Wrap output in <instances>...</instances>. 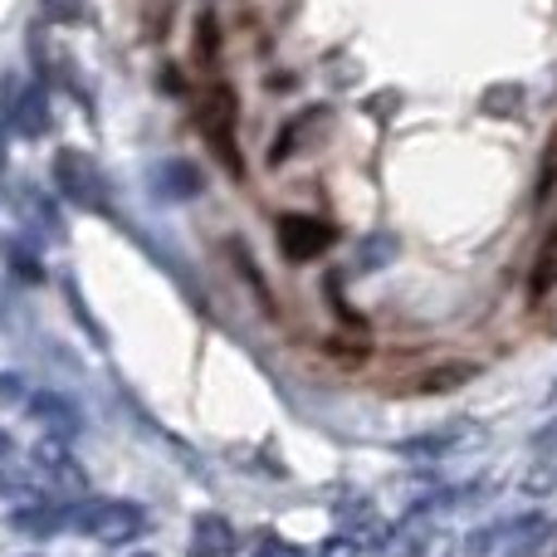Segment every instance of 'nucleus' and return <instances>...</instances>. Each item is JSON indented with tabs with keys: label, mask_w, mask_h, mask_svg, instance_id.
<instances>
[{
	"label": "nucleus",
	"mask_w": 557,
	"mask_h": 557,
	"mask_svg": "<svg viewBox=\"0 0 557 557\" xmlns=\"http://www.w3.org/2000/svg\"><path fill=\"white\" fill-rule=\"evenodd\" d=\"M69 519L94 543H103V548H123V543L147 533V513H143V504H133V499H94V504H84V509H74Z\"/></svg>",
	"instance_id": "f257e3e1"
},
{
	"label": "nucleus",
	"mask_w": 557,
	"mask_h": 557,
	"mask_svg": "<svg viewBox=\"0 0 557 557\" xmlns=\"http://www.w3.org/2000/svg\"><path fill=\"white\" fill-rule=\"evenodd\" d=\"M54 186L78 206H103V176L84 152H59L54 157Z\"/></svg>",
	"instance_id": "f03ea898"
},
{
	"label": "nucleus",
	"mask_w": 557,
	"mask_h": 557,
	"mask_svg": "<svg viewBox=\"0 0 557 557\" xmlns=\"http://www.w3.org/2000/svg\"><path fill=\"white\" fill-rule=\"evenodd\" d=\"M278 245H284L288 260H313L333 245V225L313 221V215H284L278 221Z\"/></svg>",
	"instance_id": "7ed1b4c3"
},
{
	"label": "nucleus",
	"mask_w": 557,
	"mask_h": 557,
	"mask_svg": "<svg viewBox=\"0 0 557 557\" xmlns=\"http://www.w3.org/2000/svg\"><path fill=\"white\" fill-rule=\"evenodd\" d=\"M206 133H211L215 152L231 172H240V152H235V94L231 88H211V103H206Z\"/></svg>",
	"instance_id": "20e7f679"
},
{
	"label": "nucleus",
	"mask_w": 557,
	"mask_h": 557,
	"mask_svg": "<svg viewBox=\"0 0 557 557\" xmlns=\"http://www.w3.org/2000/svg\"><path fill=\"white\" fill-rule=\"evenodd\" d=\"M240 548V539H235V529L221 519V513H201L191 529V557H235Z\"/></svg>",
	"instance_id": "39448f33"
},
{
	"label": "nucleus",
	"mask_w": 557,
	"mask_h": 557,
	"mask_svg": "<svg viewBox=\"0 0 557 557\" xmlns=\"http://www.w3.org/2000/svg\"><path fill=\"white\" fill-rule=\"evenodd\" d=\"M29 416H35L39 425H49L59 441H64V435H74L78 425H84L78 406L69 401V396H54V392H35V396H29Z\"/></svg>",
	"instance_id": "423d86ee"
},
{
	"label": "nucleus",
	"mask_w": 557,
	"mask_h": 557,
	"mask_svg": "<svg viewBox=\"0 0 557 557\" xmlns=\"http://www.w3.org/2000/svg\"><path fill=\"white\" fill-rule=\"evenodd\" d=\"M35 465H39V470H45L54 484H64L69 494L84 490V470H78V465L69 460V450H64V441H59V435H54V441L39 445V450H35Z\"/></svg>",
	"instance_id": "0eeeda50"
},
{
	"label": "nucleus",
	"mask_w": 557,
	"mask_h": 557,
	"mask_svg": "<svg viewBox=\"0 0 557 557\" xmlns=\"http://www.w3.org/2000/svg\"><path fill=\"white\" fill-rule=\"evenodd\" d=\"M10 127H15L20 137L45 133V98H39V88H20V94H10Z\"/></svg>",
	"instance_id": "6e6552de"
},
{
	"label": "nucleus",
	"mask_w": 557,
	"mask_h": 557,
	"mask_svg": "<svg viewBox=\"0 0 557 557\" xmlns=\"http://www.w3.org/2000/svg\"><path fill=\"white\" fill-rule=\"evenodd\" d=\"M557 288V225H553V235L543 240V250H539V264H533V278H529V298L533 304H543Z\"/></svg>",
	"instance_id": "1a4fd4ad"
},
{
	"label": "nucleus",
	"mask_w": 557,
	"mask_h": 557,
	"mask_svg": "<svg viewBox=\"0 0 557 557\" xmlns=\"http://www.w3.org/2000/svg\"><path fill=\"white\" fill-rule=\"evenodd\" d=\"M45 10L59 25H84L88 20V0H45Z\"/></svg>",
	"instance_id": "9d476101"
},
{
	"label": "nucleus",
	"mask_w": 557,
	"mask_h": 557,
	"mask_svg": "<svg viewBox=\"0 0 557 557\" xmlns=\"http://www.w3.org/2000/svg\"><path fill=\"white\" fill-rule=\"evenodd\" d=\"M557 186V137H553V147H548V162H543V182H539V196H548Z\"/></svg>",
	"instance_id": "9b49d317"
},
{
	"label": "nucleus",
	"mask_w": 557,
	"mask_h": 557,
	"mask_svg": "<svg viewBox=\"0 0 557 557\" xmlns=\"http://www.w3.org/2000/svg\"><path fill=\"white\" fill-rule=\"evenodd\" d=\"M255 557H304V553H298L294 543H284V539H264V543H260V553H255Z\"/></svg>",
	"instance_id": "f8f14e48"
},
{
	"label": "nucleus",
	"mask_w": 557,
	"mask_h": 557,
	"mask_svg": "<svg viewBox=\"0 0 557 557\" xmlns=\"http://www.w3.org/2000/svg\"><path fill=\"white\" fill-rule=\"evenodd\" d=\"M318 557H357V543L352 539H327L323 548H318Z\"/></svg>",
	"instance_id": "ddd939ff"
},
{
	"label": "nucleus",
	"mask_w": 557,
	"mask_h": 557,
	"mask_svg": "<svg viewBox=\"0 0 557 557\" xmlns=\"http://www.w3.org/2000/svg\"><path fill=\"white\" fill-rule=\"evenodd\" d=\"M15 396H25V386H20V376H0V401H15Z\"/></svg>",
	"instance_id": "4468645a"
},
{
	"label": "nucleus",
	"mask_w": 557,
	"mask_h": 557,
	"mask_svg": "<svg viewBox=\"0 0 557 557\" xmlns=\"http://www.w3.org/2000/svg\"><path fill=\"white\" fill-rule=\"evenodd\" d=\"M5 455H10V435L0 431V460H5Z\"/></svg>",
	"instance_id": "2eb2a0df"
}]
</instances>
